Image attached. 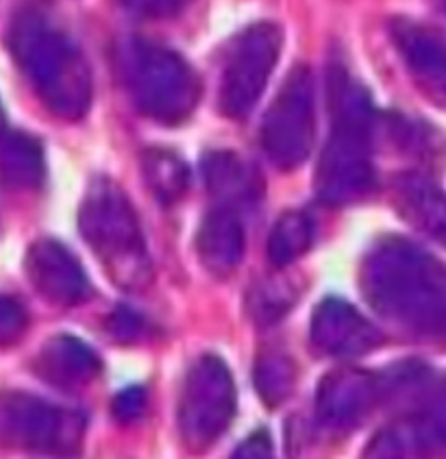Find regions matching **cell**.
Returning a JSON list of instances; mask_svg holds the SVG:
<instances>
[{"label": "cell", "mask_w": 446, "mask_h": 459, "mask_svg": "<svg viewBox=\"0 0 446 459\" xmlns=\"http://www.w3.org/2000/svg\"><path fill=\"white\" fill-rule=\"evenodd\" d=\"M146 390L142 385H133L122 390L114 399V414L120 422H131L140 418L146 410Z\"/></svg>", "instance_id": "25"}, {"label": "cell", "mask_w": 446, "mask_h": 459, "mask_svg": "<svg viewBox=\"0 0 446 459\" xmlns=\"http://www.w3.org/2000/svg\"><path fill=\"white\" fill-rule=\"evenodd\" d=\"M386 396L383 375H372L360 368H337L325 375L318 385V422L333 431L353 429L366 420Z\"/></svg>", "instance_id": "11"}, {"label": "cell", "mask_w": 446, "mask_h": 459, "mask_svg": "<svg viewBox=\"0 0 446 459\" xmlns=\"http://www.w3.org/2000/svg\"><path fill=\"white\" fill-rule=\"evenodd\" d=\"M24 273L35 292L57 307H73L90 294V281L79 259L53 238L31 244L24 257Z\"/></svg>", "instance_id": "12"}, {"label": "cell", "mask_w": 446, "mask_h": 459, "mask_svg": "<svg viewBox=\"0 0 446 459\" xmlns=\"http://www.w3.org/2000/svg\"><path fill=\"white\" fill-rule=\"evenodd\" d=\"M118 3L127 13L136 15V18L159 20L179 13L189 0H118Z\"/></svg>", "instance_id": "24"}, {"label": "cell", "mask_w": 446, "mask_h": 459, "mask_svg": "<svg viewBox=\"0 0 446 459\" xmlns=\"http://www.w3.org/2000/svg\"><path fill=\"white\" fill-rule=\"evenodd\" d=\"M203 181L207 192L220 205L238 209L253 205L261 198L264 178L253 163L233 151L207 152L201 161Z\"/></svg>", "instance_id": "16"}, {"label": "cell", "mask_w": 446, "mask_h": 459, "mask_svg": "<svg viewBox=\"0 0 446 459\" xmlns=\"http://www.w3.org/2000/svg\"><path fill=\"white\" fill-rule=\"evenodd\" d=\"M44 152L27 134L0 137V186L9 192H35L44 183Z\"/></svg>", "instance_id": "19"}, {"label": "cell", "mask_w": 446, "mask_h": 459, "mask_svg": "<svg viewBox=\"0 0 446 459\" xmlns=\"http://www.w3.org/2000/svg\"><path fill=\"white\" fill-rule=\"evenodd\" d=\"M316 134V90L307 65L285 76L261 125V149L279 170H296L310 157Z\"/></svg>", "instance_id": "7"}, {"label": "cell", "mask_w": 446, "mask_h": 459, "mask_svg": "<svg viewBox=\"0 0 446 459\" xmlns=\"http://www.w3.org/2000/svg\"><path fill=\"white\" fill-rule=\"evenodd\" d=\"M29 316L27 309L12 297L0 294V349L13 346L27 333Z\"/></svg>", "instance_id": "23"}, {"label": "cell", "mask_w": 446, "mask_h": 459, "mask_svg": "<svg viewBox=\"0 0 446 459\" xmlns=\"http://www.w3.org/2000/svg\"><path fill=\"white\" fill-rule=\"evenodd\" d=\"M311 344L322 355L353 359L381 344V331L360 309L342 299H325L311 316Z\"/></svg>", "instance_id": "13"}, {"label": "cell", "mask_w": 446, "mask_h": 459, "mask_svg": "<svg viewBox=\"0 0 446 459\" xmlns=\"http://www.w3.org/2000/svg\"><path fill=\"white\" fill-rule=\"evenodd\" d=\"M109 331L116 340L131 342L140 338L142 331H144V323L137 314H133L129 309H116L109 318Z\"/></svg>", "instance_id": "26"}, {"label": "cell", "mask_w": 446, "mask_h": 459, "mask_svg": "<svg viewBox=\"0 0 446 459\" xmlns=\"http://www.w3.org/2000/svg\"><path fill=\"white\" fill-rule=\"evenodd\" d=\"M273 455V442L266 431H258L249 436L235 451V457H250V459H264Z\"/></svg>", "instance_id": "27"}, {"label": "cell", "mask_w": 446, "mask_h": 459, "mask_svg": "<svg viewBox=\"0 0 446 459\" xmlns=\"http://www.w3.org/2000/svg\"><path fill=\"white\" fill-rule=\"evenodd\" d=\"M314 244V222L307 213L288 212L276 221L268 238V259L275 268H288Z\"/></svg>", "instance_id": "21"}, {"label": "cell", "mask_w": 446, "mask_h": 459, "mask_svg": "<svg viewBox=\"0 0 446 459\" xmlns=\"http://www.w3.org/2000/svg\"><path fill=\"white\" fill-rule=\"evenodd\" d=\"M4 134H7V131H4V111H3V107H0V137H3Z\"/></svg>", "instance_id": "28"}, {"label": "cell", "mask_w": 446, "mask_h": 459, "mask_svg": "<svg viewBox=\"0 0 446 459\" xmlns=\"http://www.w3.org/2000/svg\"><path fill=\"white\" fill-rule=\"evenodd\" d=\"M368 305L409 338L446 344V264L405 238L379 239L362 264Z\"/></svg>", "instance_id": "1"}, {"label": "cell", "mask_w": 446, "mask_h": 459, "mask_svg": "<svg viewBox=\"0 0 446 459\" xmlns=\"http://www.w3.org/2000/svg\"><path fill=\"white\" fill-rule=\"evenodd\" d=\"M142 170L148 190L163 205H174L189 187V168L171 151L153 149L142 157Z\"/></svg>", "instance_id": "20"}, {"label": "cell", "mask_w": 446, "mask_h": 459, "mask_svg": "<svg viewBox=\"0 0 446 459\" xmlns=\"http://www.w3.org/2000/svg\"><path fill=\"white\" fill-rule=\"evenodd\" d=\"M389 30L416 88L446 109V39L407 18L394 20Z\"/></svg>", "instance_id": "14"}, {"label": "cell", "mask_w": 446, "mask_h": 459, "mask_svg": "<svg viewBox=\"0 0 446 459\" xmlns=\"http://www.w3.org/2000/svg\"><path fill=\"white\" fill-rule=\"evenodd\" d=\"M440 451H446V375L429 379L414 396L412 410L403 411L372 437L366 455H433Z\"/></svg>", "instance_id": "9"}, {"label": "cell", "mask_w": 446, "mask_h": 459, "mask_svg": "<svg viewBox=\"0 0 446 459\" xmlns=\"http://www.w3.org/2000/svg\"><path fill=\"white\" fill-rule=\"evenodd\" d=\"M284 48V33L275 22L246 27L229 46L220 74L218 103L227 118L242 120L264 94Z\"/></svg>", "instance_id": "6"}, {"label": "cell", "mask_w": 446, "mask_h": 459, "mask_svg": "<svg viewBox=\"0 0 446 459\" xmlns=\"http://www.w3.org/2000/svg\"><path fill=\"white\" fill-rule=\"evenodd\" d=\"M255 387L266 405L275 407L288 401L296 387V364L292 357L279 349L261 353L255 366Z\"/></svg>", "instance_id": "22"}, {"label": "cell", "mask_w": 446, "mask_h": 459, "mask_svg": "<svg viewBox=\"0 0 446 459\" xmlns=\"http://www.w3.org/2000/svg\"><path fill=\"white\" fill-rule=\"evenodd\" d=\"M81 236L122 290H144L153 279L140 218L127 192L111 178H96L79 209Z\"/></svg>", "instance_id": "4"}, {"label": "cell", "mask_w": 446, "mask_h": 459, "mask_svg": "<svg viewBox=\"0 0 446 459\" xmlns=\"http://www.w3.org/2000/svg\"><path fill=\"white\" fill-rule=\"evenodd\" d=\"M329 105L331 134L318 161L316 194L327 205H351L374 186L372 100L345 68L333 65Z\"/></svg>", "instance_id": "3"}, {"label": "cell", "mask_w": 446, "mask_h": 459, "mask_svg": "<svg viewBox=\"0 0 446 459\" xmlns=\"http://www.w3.org/2000/svg\"><path fill=\"white\" fill-rule=\"evenodd\" d=\"M118 70L131 103L159 125L188 120L201 99V81L177 50L133 38L118 48Z\"/></svg>", "instance_id": "5"}, {"label": "cell", "mask_w": 446, "mask_h": 459, "mask_svg": "<svg viewBox=\"0 0 446 459\" xmlns=\"http://www.w3.org/2000/svg\"><path fill=\"white\" fill-rule=\"evenodd\" d=\"M235 416V384L229 366L216 355L197 359L183 381L177 425L188 448H209Z\"/></svg>", "instance_id": "8"}, {"label": "cell", "mask_w": 446, "mask_h": 459, "mask_svg": "<svg viewBox=\"0 0 446 459\" xmlns=\"http://www.w3.org/2000/svg\"><path fill=\"white\" fill-rule=\"evenodd\" d=\"M102 364L92 346L74 335H55L42 346L35 359V372L59 390H81L99 379Z\"/></svg>", "instance_id": "15"}, {"label": "cell", "mask_w": 446, "mask_h": 459, "mask_svg": "<svg viewBox=\"0 0 446 459\" xmlns=\"http://www.w3.org/2000/svg\"><path fill=\"white\" fill-rule=\"evenodd\" d=\"M398 213L418 231L446 244V194L432 178L407 172L394 183Z\"/></svg>", "instance_id": "18"}, {"label": "cell", "mask_w": 446, "mask_h": 459, "mask_svg": "<svg viewBox=\"0 0 446 459\" xmlns=\"http://www.w3.org/2000/svg\"><path fill=\"white\" fill-rule=\"evenodd\" d=\"M246 251L244 224L238 209L220 205L203 218L197 233V253L212 274L227 277L242 264Z\"/></svg>", "instance_id": "17"}, {"label": "cell", "mask_w": 446, "mask_h": 459, "mask_svg": "<svg viewBox=\"0 0 446 459\" xmlns=\"http://www.w3.org/2000/svg\"><path fill=\"white\" fill-rule=\"evenodd\" d=\"M4 431L18 446L35 453H70L81 446L85 418L31 394H12L3 407Z\"/></svg>", "instance_id": "10"}, {"label": "cell", "mask_w": 446, "mask_h": 459, "mask_svg": "<svg viewBox=\"0 0 446 459\" xmlns=\"http://www.w3.org/2000/svg\"><path fill=\"white\" fill-rule=\"evenodd\" d=\"M7 46L46 109L61 120H81L92 105V70L64 29L38 7L13 13Z\"/></svg>", "instance_id": "2"}]
</instances>
